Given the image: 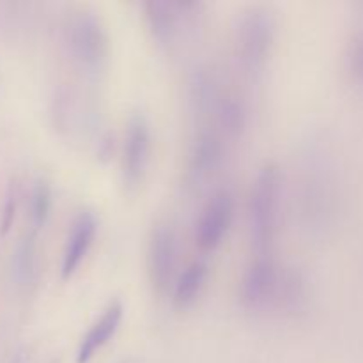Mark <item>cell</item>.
<instances>
[{"mask_svg": "<svg viewBox=\"0 0 363 363\" xmlns=\"http://www.w3.org/2000/svg\"><path fill=\"white\" fill-rule=\"evenodd\" d=\"M282 170L277 163H266L255 176L248 202L252 243L257 252L266 254L279 230L280 197H282Z\"/></svg>", "mask_w": 363, "mask_h": 363, "instance_id": "6da1fadb", "label": "cell"}, {"mask_svg": "<svg viewBox=\"0 0 363 363\" xmlns=\"http://www.w3.org/2000/svg\"><path fill=\"white\" fill-rule=\"evenodd\" d=\"M66 45L71 57L87 71H101L110 57V38L105 25L89 11H77L67 20Z\"/></svg>", "mask_w": 363, "mask_h": 363, "instance_id": "7a4b0ae2", "label": "cell"}, {"mask_svg": "<svg viewBox=\"0 0 363 363\" xmlns=\"http://www.w3.org/2000/svg\"><path fill=\"white\" fill-rule=\"evenodd\" d=\"M275 38L277 21L272 11L250 7L236 28V53L241 66L252 73L262 69L272 55Z\"/></svg>", "mask_w": 363, "mask_h": 363, "instance_id": "3957f363", "label": "cell"}, {"mask_svg": "<svg viewBox=\"0 0 363 363\" xmlns=\"http://www.w3.org/2000/svg\"><path fill=\"white\" fill-rule=\"evenodd\" d=\"M287 268L262 254L245 272L240 287L241 303L248 311L280 308Z\"/></svg>", "mask_w": 363, "mask_h": 363, "instance_id": "277c9868", "label": "cell"}, {"mask_svg": "<svg viewBox=\"0 0 363 363\" xmlns=\"http://www.w3.org/2000/svg\"><path fill=\"white\" fill-rule=\"evenodd\" d=\"M199 7L201 4L195 2H163V0L145 2L144 13L152 38L163 46L176 45L184 25L197 16Z\"/></svg>", "mask_w": 363, "mask_h": 363, "instance_id": "5b68a950", "label": "cell"}, {"mask_svg": "<svg viewBox=\"0 0 363 363\" xmlns=\"http://www.w3.org/2000/svg\"><path fill=\"white\" fill-rule=\"evenodd\" d=\"M177 264L176 234L165 223L152 227L147 243V275L152 289L165 293L172 284Z\"/></svg>", "mask_w": 363, "mask_h": 363, "instance_id": "8992f818", "label": "cell"}, {"mask_svg": "<svg viewBox=\"0 0 363 363\" xmlns=\"http://www.w3.org/2000/svg\"><path fill=\"white\" fill-rule=\"evenodd\" d=\"M151 158V126L145 116L135 113L128 123L123 152V179L128 188L142 183Z\"/></svg>", "mask_w": 363, "mask_h": 363, "instance_id": "52a82bcc", "label": "cell"}, {"mask_svg": "<svg viewBox=\"0 0 363 363\" xmlns=\"http://www.w3.org/2000/svg\"><path fill=\"white\" fill-rule=\"evenodd\" d=\"M234 216V197L230 191L220 190L209 199L197 223L195 240L202 250H213L222 243Z\"/></svg>", "mask_w": 363, "mask_h": 363, "instance_id": "ba28073f", "label": "cell"}, {"mask_svg": "<svg viewBox=\"0 0 363 363\" xmlns=\"http://www.w3.org/2000/svg\"><path fill=\"white\" fill-rule=\"evenodd\" d=\"M223 158L222 138L215 131H202L191 144L190 156H188L186 179L191 184L208 179L220 167Z\"/></svg>", "mask_w": 363, "mask_h": 363, "instance_id": "9c48e42d", "label": "cell"}, {"mask_svg": "<svg viewBox=\"0 0 363 363\" xmlns=\"http://www.w3.org/2000/svg\"><path fill=\"white\" fill-rule=\"evenodd\" d=\"M96 233H98L96 216L89 211L80 213L73 222V227H71V233L66 241V248H64L62 266H60L62 279H69L74 269L80 266V262L87 255L89 248L94 243Z\"/></svg>", "mask_w": 363, "mask_h": 363, "instance_id": "30bf717a", "label": "cell"}, {"mask_svg": "<svg viewBox=\"0 0 363 363\" xmlns=\"http://www.w3.org/2000/svg\"><path fill=\"white\" fill-rule=\"evenodd\" d=\"M124 308L121 301H113L105 308L98 321L91 326L87 335L82 339L80 347L77 353V363H89L91 358L108 342L113 337V333L119 328L121 321H123Z\"/></svg>", "mask_w": 363, "mask_h": 363, "instance_id": "8fae6325", "label": "cell"}, {"mask_svg": "<svg viewBox=\"0 0 363 363\" xmlns=\"http://www.w3.org/2000/svg\"><path fill=\"white\" fill-rule=\"evenodd\" d=\"M209 268L204 261H195L177 277L176 284H174V294L172 300L174 305L179 308L188 307L197 300L201 294L202 287H204L206 279H208Z\"/></svg>", "mask_w": 363, "mask_h": 363, "instance_id": "7c38bea8", "label": "cell"}, {"mask_svg": "<svg viewBox=\"0 0 363 363\" xmlns=\"http://www.w3.org/2000/svg\"><path fill=\"white\" fill-rule=\"evenodd\" d=\"M213 116L223 131L229 135H238L247 126V106L241 98L223 91L220 99L213 108Z\"/></svg>", "mask_w": 363, "mask_h": 363, "instance_id": "4fadbf2b", "label": "cell"}, {"mask_svg": "<svg viewBox=\"0 0 363 363\" xmlns=\"http://www.w3.org/2000/svg\"><path fill=\"white\" fill-rule=\"evenodd\" d=\"M50 211H52V190L45 181H39L32 191L30 201V216L35 229H41L48 220Z\"/></svg>", "mask_w": 363, "mask_h": 363, "instance_id": "5bb4252c", "label": "cell"}, {"mask_svg": "<svg viewBox=\"0 0 363 363\" xmlns=\"http://www.w3.org/2000/svg\"><path fill=\"white\" fill-rule=\"evenodd\" d=\"M347 69L354 80L363 82V30L354 34L347 48Z\"/></svg>", "mask_w": 363, "mask_h": 363, "instance_id": "9a60e30c", "label": "cell"}, {"mask_svg": "<svg viewBox=\"0 0 363 363\" xmlns=\"http://www.w3.org/2000/svg\"><path fill=\"white\" fill-rule=\"evenodd\" d=\"M16 273L20 279H28L32 273V264H34V243L32 238H27L20 245L16 254Z\"/></svg>", "mask_w": 363, "mask_h": 363, "instance_id": "2e32d148", "label": "cell"}, {"mask_svg": "<svg viewBox=\"0 0 363 363\" xmlns=\"http://www.w3.org/2000/svg\"><path fill=\"white\" fill-rule=\"evenodd\" d=\"M14 213H16V190H14V184H11L6 195V204H4L2 216H0V234H6L11 229Z\"/></svg>", "mask_w": 363, "mask_h": 363, "instance_id": "e0dca14e", "label": "cell"}]
</instances>
